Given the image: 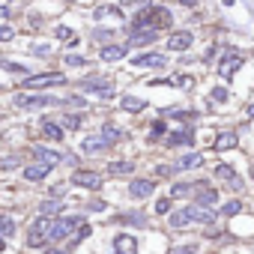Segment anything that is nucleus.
<instances>
[{"mask_svg":"<svg viewBox=\"0 0 254 254\" xmlns=\"http://www.w3.org/2000/svg\"><path fill=\"white\" fill-rule=\"evenodd\" d=\"M75 227H81V215H66V218H60V221H51L48 239H51V242H60V239H66Z\"/></svg>","mask_w":254,"mask_h":254,"instance_id":"obj_1","label":"nucleus"},{"mask_svg":"<svg viewBox=\"0 0 254 254\" xmlns=\"http://www.w3.org/2000/svg\"><path fill=\"white\" fill-rule=\"evenodd\" d=\"M48 227H51V218L48 215H42L39 221H33V227L27 233V248H42L48 242Z\"/></svg>","mask_w":254,"mask_h":254,"instance_id":"obj_2","label":"nucleus"},{"mask_svg":"<svg viewBox=\"0 0 254 254\" xmlns=\"http://www.w3.org/2000/svg\"><path fill=\"white\" fill-rule=\"evenodd\" d=\"M54 102H57L54 96H30V93H21V96H15V108H21V111L48 108V105H54Z\"/></svg>","mask_w":254,"mask_h":254,"instance_id":"obj_3","label":"nucleus"},{"mask_svg":"<svg viewBox=\"0 0 254 254\" xmlns=\"http://www.w3.org/2000/svg\"><path fill=\"white\" fill-rule=\"evenodd\" d=\"M132 66H138V69H165L168 66V57L165 54H138L135 60H132Z\"/></svg>","mask_w":254,"mask_h":254,"instance_id":"obj_4","label":"nucleus"},{"mask_svg":"<svg viewBox=\"0 0 254 254\" xmlns=\"http://www.w3.org/2000/svg\"><path fill=\"white\" fill-rule=\"evenodd\" d=\"M242 66V54L239 51H227L224 57H221V63H218V75L221 78H233V72Z\"/></svg>","mask_w":254,"mask_h":254,"instance_id":"obj_5","label":"nucleus"},{"mask_svg":"<svg viewBox=\"0 0 254 254\" xmlns=\"http://www.w3.org/2000/svg\"><path fill=\"white\" fill-rule=\"evenodd\" d=\"M51 84H66V78L60 72H42V75L24 78V87H51Z\"/></svg>","mask_w":254,"mask_h":254,"instance_id":"obj_6","label":"nucleus"},{"mask_svg":"<svg viewBox=\"0 0 254 254\" xmlns=\"http://www.w3.org/2000/svg\"><path fill=\"white\" fill-rule=\"evenodd\" d=\"M191 42H194V36H191L189 30H177V33L168 36V48H171V51H189Z\"/></svg>","mask_w":254,"mask_h":254,"instance_id":"obj_7","label":"nucleus"},{"mask_svg":"<svg viewBox=\"0 0 254 254\" xmlns=\"http://www.w3.org/2000/svg\"><path fill=\"white\" fill-rule=\"evenodd\" d=\"M69 183H75V186H81V189H99V186H102V177L93 174V171H75Z\"/></svg>","mask_w":254,"mask_h":254,"instance_id":"obj_8","label":"nucleus"},{"mask_svg":"<svg viewBox=\"0 0 254 254\" xmlns=\"http://www.w3.org/2000/svg\"><path fill=\"white\" fill-rule=\"evenodd\" d=\"M81 90L84 93H93V96H102V99H114V87L108 81H84Z\"/></svg>","mask_w":254,"mask_h":254,"instance_id":"obj_9","label":"nucleus"},{"mask_svg":"<svg viewBox=\"0 0 254 254\" xmlns=\"http://www.w3.org/2000/svg\"><path fill=\"white\" fill-rule=\"evenodd\" d=\"M51 174V165L48 162H42V165H30V168H24V180L27 183H39V180H45Z\"/></svg>","mask_w":254,"mask_h":254,"instance_id":"obj_10","label":"nucleus"},{"mask_svg":"<svg viewBox=\"0 0 254 254\" xmlns=\"http://www.w3.org/2000/svg\"><path fill=\"white\" fill-rule=\"evenodd\" d=\"M153 191H156V183H150V180H135V183L129 186V194L138 197V200H141V197H150Z\"/></svg>","mask_w":254,"mask_h":254,"instance_id":"obj_11","label":"nucleus"},{"mask_svg":"<svg viewBox=\"0 0 254 254\" xmlns=\"http://www.w3.org/2000/svg\"><path fill=\"white\" fill-rule=\"evenodd\" d=\"M236 144H239V138H236L233 132H221V135L212 141V150H215V153H224V150H233Z\"/></svg>","mask_w":254,"mask_h":254,"instance_id":"obj_12","label":"nucleus"},{"mask_svg":"<svg viewBox=\"0 0 254 254\" xmlns=\"http://www.w3.org/2000/svg\"><path fill=\"white\" fill-rule=\"evenodd\" d=\"M42 138L45 141H63V129H60V126L54 123V120H42Z\"/></svg>","mask_w":254,"mask_h":254,"instance_id":"obj_13","label":"nucleus"},{"mask_svg":"<svg viewBox=\"0 0 254 254\" xmlns=\"http://www.w3.org/2000/svg\"><path fill=\"white\" fill-rule=\"evenodd\" d=\"M186 209H189V218H191V221H200V224H209V221L215 218V212L203 209L200 203H191V206H186Z\"/></svg>","mask_w":254,"mask_h":254,"instance_id":"obj_14","label":"nucleus"},{"mask_svg":"<svg viewBox=\"0 0 254 254\" xmlns=\"http://www.w3.org/2000/svg\"><path fill=\"white\" fill-rule=\"evenodd\" d=\"M126 54H129V48H126V45H105V48H99V57L102 60H123Z\"/></svg>","mask_w":254,"mask_h":254,"instance_id":"obj_15","label":"nucleus"},{"mask_svg":"<svg viewBox=\"0 0 254 254\" xmlns=\"http://www.w3.org/2000/svg\"><path fill=\"white\" fill-rule=\"evenodd\" d=\"M30 153H33L36 159H42V162H48V165H57V162L63 159V156H60L57 150H48V147H39V144H36V147H33Z\"/></svg>","mask_w":254,"mask_h":254,"instance_id":"obj_16","label":"nucleus"},{"mask_svg":"<svg viewBox=\"0 0 254 254\" xmlns=\"http://www.w3.org/2000/svg\"><path fill=\"white\" fill-rule=\"evenodd\" d=\"M105 147H108V141H105L102 135H90V138H84V144H81L84 153H99V150H105Z\"/></svg>","mask_w":254,"mask_h":254,"instance_id":"obj_17","label":"nucleus"},{"mask_svg":"<svg viewBox=\"0 0 254 254\" xmlns=\"http://www.w3.org/2000/svg\"><path fill=\"white\" fill-rule=\"evenodd\" d=\"M200 165H203V156H200V153H186V156L177 162L180 171H191V168H200Z\"/></svg>","mask_w":254,"mask_h":254,"instance_id":"obj_18","label":"nucleus"},{"mask_svg":"<svg viewBox=\"0 0 254 254\" xmlns=\"http://www.w3.org/2000/svg\"><path fill=\"white\" fill-rule=\"evenodd\" d=\"M120 108H123V111L138 114V111H144V108H147V102H144V99H138V96H123V99H120Z\"/></svg>","mask_w":254,"mask_h":254,"instance_id":"obj_19","label":"nucleus"},{"mask_svg":"<svg viewBox=\"0 0 254 254\" xmlns=\"http://www.w3.org/2000/svg\"><path fill=\"white\" fill-rule=\"evenodd\" d=\"M114 245H117V251H126V254H135V248H138V242H135L129 233H120V236L114 239Z\"/></svg>","mask_w":254,"mask_h":254,"instance_id":"obj_20","label":"nucleus"},{"mask_svg":"<svg viewBox=\"0 0 254 254\" xmlns=\"http://www.w3.org/2000/svg\"><path fill=\"white\" fill-rule=\"evenodd\" d=\"M93 18L96 21H102V18H123V9H117V6H96Z\"/></svg>","mask_w":254,"mask_h":254,"instance_id":"obj_21","label":"nucleus"},{"mask_svg":"<svg viewBox=\"0 0 254 254\" xmlns=\"http://www.w3.org/2000/svg\"><path fill=\"white\" fill-rule=\"evenodd\" d=\"M168 144H171V147H186V144H194V135H191V132H174V135L168 138Z\"/></svg>","mask_w":254,"mask_h":254,"instance_id":"obj_22","label":"nucleus"},{"mask_svg":"<svg viewBox=\"0 0 254 254\" xmlns=\"http://www.w3.org/2000/svg\"><path fill=\"white\" fill-rule=\"evenodd\" d=\"M39 212H42V215H60V212H63V203H60V200H42V203H39Z\"/></svg>","mask_w":254,"mask_h":254,"instance_id":"obj_23","label":"nucleus"},{"mask_svg":"<svg viewBox=\"0 0 254 254\" xmlns=\"http://www.w3.org/2000/svg\"><path fill=\"white\" fill-rule=\"evenodd\" d=\"M189 221H191V218H189V209H180V212H174V215H171V227H174V230L186 227Z\"/></svg>","mask_w":254,"mask_h":254,"instance_id":"obj_24","label":"nucleus"},{"mask_svg":"<svg viewBox=\"0 0 254 254\" xmlns=\"http://www.w3.org/2000/svg\"><path fill=\"white\" fill-rule=\"evenodd\" d=\"M191 191H197V186H191V183H180V186L171 189V197H186V194H191Z\"/></svg>","mask_w":254,"mask_h":254,"instance_id":"obj_25","label":"nucleus"},{"mask_svg":"<svg viewBox=\"0 0 254 254\" xmlns=\"http://www.w3.org/2000/svg\"><path fill=\"white\" fill-rule=\"evenodd\" d=\"M102 132H105V141H108V144H114V141H120V138H123V132L117 129L114 123H105V129H102Z\"/></svg>","mask_w":254,"mask_h":254,"instance_id":"obj_26","label":"nucleus"},{"mask_svg":"<svg viewBox=\"0 0 254 254\" xmlns=\"http://www.w3.org/2000/svg\"><path fill=\"white\" fill-rule=\"evenodd\" d=\"M15 233V221L9 215H0V236H12Z\"/></svg>","mask_w":254,"mask_h":254,"instance_id":"obj_27","label":"nucleus"},{"mask_svg":"<svg viewBox=\"0 0 254 254\" xmlns=\"http://www.w3.org/2000/svg\"><path fill=\"white\" fill-rule=\"evenodd\" d=\"M215 200H218V194H215V191H197V194H194V203H200V206L215 203Z\"/></svg>","mask_w":254,"mask_h":254,"instance_id":"obj_28","label":"nucleus"},{"mask_svg":"<svg viewBox=\"0 0 254 254\" xmlns=\"http://www.w3.org/2000/svg\"><path fill=\"white\" fill-rule=\"evenodd\" d=\"M108 171H111V174H132V171H135V165H132V162H114Z\"/></svg>","mask_w":254,"mask_h":254,"instance_id":"obj_29","label":"nucleus"},{"mask_svg":"<svg viewBox=\"0 0 254 254\" xmlns=\"http://www.w3.org/2000/svg\"><path fill=\"white\" fill-rule=\"evenodd\" d=\"M215 177H218V180H236V171H233L230 165H218V168H215Z\"/></svg>","mask_w":254,"mask_h":254,"instance_id":"obj_30","label":"nucleus"},{"mask_svg":"<svg viewBox=\"0 0 254 254\" xmlns=\"http://www.w3.org/2000/svg\"><path fill=\"white\" fill-rule=\"evenodd\" d=\"M0 69H6V72H27V66L12 63V60H0Z\"/></svg>","mask_w":254,"mask_h":254,"instance_id":"obj_31","label":"nucleus"},{"mask_svg":"<svg viewBox=\"0 0 254 254\" xmlns=\"http://www.w3.org/2000/svg\"><path fill=\"white\" fill-rule=\"evenodd\" d=\"M66 66L81 69V66H87V60H84V57H78V54H66Z\"/></svg>","mask_w":254,"mask_h":254,"instance_id":"obj_32","label":"nucleus"},{"mask_svg":"<svg viewBox=\"0 0 254 254\" xmlns=\"http://www.w3.org/2000/svg\"><path fill=\"white\" fill-rule=\"evenodd\" d=\"M171 254H197V245H194V242H186V245H180V248H174Z\"/></svg>","mask_w":254,"mask_h":254,"instance_id":"obj_33","label":"nucleus"},{"mask_svg":"<svg viewBox=\"0 0 254 254\" xmlns=\"http://www.w3.org/2000/svg\"><path fill=\"white\" fill-rule=\"evenodd\" d=\"M63 123L69 126V129H78V126H81V117H78V114H66V117H63Z\"/></svg>","mask_w":254,"mask_h":254,"instance_id":"obj_34","label":"nucleus"},{"mask_svg":"<svg viewBox=\"0 0 254 254\" xmlns=\"http://www.w3.org/2000/svg\"><path fill=\"white\" fill-rule=\"evenodd\" d=\"M168 209H171V197H162V200L156 203V212H159V215H168Z\"/></svg>","mask_w":254,"mask_h":254,"instance_id":"obj_35","label":"nucleus"},{"mask_svg":"<svg viewBox=\"0 0 254 254\" xmlns=\"http://www.w3.org/2000/svg\"><path fill=\"white\" fill-rule=\"evenodd\" d=\"M239 209H242V203H239V200H230V203H227V206H224L221 212H224V215H236Z\"/></svg>","mask_w":254,"mask_h":254,"instance_id":"obj_36","label":"nucleus"},{"mask_svg":"<svg viewBox=\"0 0 254 254\" xmlns=\"http://www.w3.org/2000/svg\"><path fill=\"white\" fill-rule=\"evenodd\" d=\"M12 36H15V30H12V27H6V24L0 27V42H9Z\"/></svg>","mask_w":254,"mask_h":254,"instance_id":"obj_37","label":"nucleus"},{"mask_svg":"<svg viewBox=\"0 0 254 254\" xmlns=\"http://www.w3.org/2000/svg\"><path fill=\"white\" fill-rule=\"evenodd\" d=\"M212 99H215V102H224V99H227V90H224V87H215V90H212Z\"/></svg>","mask_w":254,"mask_h":254,"instance_id":"obj_38","label":"nucleus"},{"mask_svg":"<svg viewBox=\"0 0 254 254\" xmlns=\"http://www.w3.org/2000/svg\"><path fill=\"white\" fill-rule=\"evenodd\" d=\"M90 236V227L87 224H81V230H78V236H75V242H81V239H87Z\"/></svg>","mask_w":254,"mask_h":254,"instance_id":"obj_39","label":"nucleus"},{"mask_svg":"<svg viewBox=\"0 0 254 254\" xmlns=\"http://www.w3.org/2000/svg\"><path fill=\"white\" fill-rule=\"evenodd\" d=\"M111 36H114V30H96V39H102V42L111 39Z\"/></svg>","mask_w":254,"mask_h":254,"instance_id":"obj_40","label":"nucleus"},{"mask_svg":"<svg viewBox=\"0 0 254 254\" xmlns=\"http://www.w3.org/2000/svg\"><path fill=\"white\" fill-rule=\"evenodd\" d=\"M90 209H93V212H102V209H105V200H93Z\"/></svg>","mask_w":254,"mask_h":254,"instance_id":"obj_41","label":"nucleus"},{"mask_svg":"<svg viewBox=\"0 0 254 254\" xmlns=\"http://www.w3.org/2000/svg\"><path fill=\"white\" fill-rule=\"evenodd\" d=\"M180 3H183V6H194V3H197V0H180Z\"/></svg>","mask_w":254,"mask_h":254,"instance_id":"obj_42","label":"nucleus"},{"mask_svg":"<svg viewBox=\"0 0 254 254\" xmlns=\"http://www.w3.org/2000/svg\"><path fill=\"white\" fill-rule=\"evenodd\" d=\"M48 254H66V251H60V248H48Z\"/></svg>","mask_w":254,"mask_h":254,"instance_id":"obj_43","label":"nucleus"},{"mask_svg":"<svg viewBox=\"0 0 254 254\" xmlns=\"http://www.w3.org/2000/svg\"><path fill=\"white\" fill-rule=\"evenodd\" d=\"M6 248V236H0V251H3Z\"/></svg>","mask_w":254,"mask_h":254,"instance_id":"obj_44","label":"nucleus"},{"mask_svg":"<svg viewBox=\"0 0 254 254\" xmlns=\"http://www.w3.org/2000/svg\"><path fill=\"white\" fill-rule=\"evenodd\" d=\"M245 114H248V117H251V120H254V105H251V108H248V111H245Z\"/></svg>","mask_w":254,"mask_h":254,"instance_id":"obj_45","label":"nucleus"},{"mask_svg":"<svg viewBox=\"0 0 254 254\" xmlns=\"http://www.w3.org/2000/svg\"><path fill=\"white\" fill-rule=\"evenodd\" d=\"M0 117H3V114H0Z\"/></svg>","mask_w":254,"mask_h":254,"instance_id":"obj_46","label":"nucleus"},{"mask_svg":"<svg viewBox=\"0 0 254 254\" xmlns=\"http://www.w3.org/2000/svg\"><path fill=\"white\" fill-rule=\"evenodd\" d=\"M120 254H123V251H120Z\"/></svg>","mask_w":254,"mask_h":254,"instance_id":"obj_47","label":"nucleus"}]
</instances>
